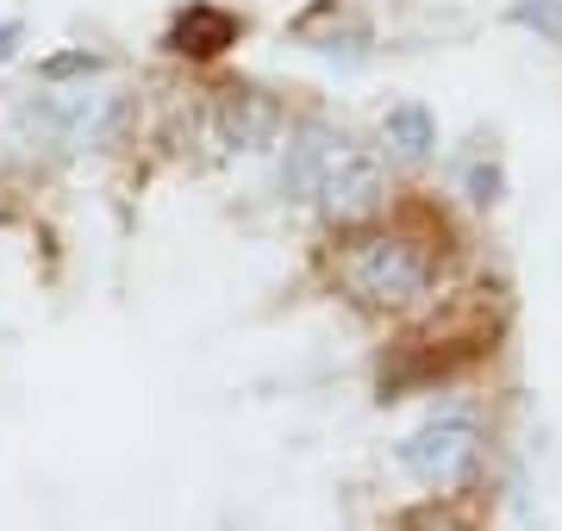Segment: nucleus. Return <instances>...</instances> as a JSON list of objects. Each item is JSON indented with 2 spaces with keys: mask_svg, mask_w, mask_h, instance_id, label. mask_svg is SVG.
Instances as JSON below:
<instances>
[{
  "mask_svg": "<svg viewBox=\"0 0 562 531\" xmlns=\"http://www.w3.org/2000/svg\"><path fill=\"white\" fill-rule=\"evenodd\" d=\"M501 419L482 394H438L425 413L387 444V470L401 475L419 500L469 507L501 482Z\"/></svg>",
  "mask_w": 562,
  "mask_h": 531,
  "instance_id": "obj_1",
  "label": "nucleus"
},
{
  "mask_svg": "<svg viewBox=\"0 0 562 531\" xmlns=\"http://www.w3.org/2000/svg\"><path fill=\"white\" fill-rule=\"evenodd\" d=\"M443 257H450L443 231H425V225H406V219H375L338 238L331 287L362 319L406 326V319H425L443 301V275H450Z\"/></svg>",
  "mask_w": 562,
  "mask_h": 531,
  "instance_id": "obj_2",
  "label": "nucleus"
},
{
  "mask_svg": "<svg viewBox=\"0 0 562 531\" xmlns=\"http://www.w3.org/2000/svg\"><path fill=\"white\" fill-rule=\"evenodd\" d=\"M387 163L375 144L362 138H344L338 150H331V163H325L319 188H313V213H319L325 231H362V225H375L387 213Z\"/></svg>",
  "mask_w": 562,
  "mask_h": 531,
  "instance_id": "obj_3",
  "label": "nucleus"
},
{
  "mask_svg": "<svg viewBox=\"0 0 562 531\" xmlns=\"http://www.w3.org/2000/svg\"><path fill=\"white\" fill-rule=\"evenodd\" d=\"M206 138L220 144V157H269L288 138V106L269 88H225L206 113Z\"/></svg>",
  "mask_w": 562,
  "mask_h": 531,
  "instance_id": "obj_4",
  "label": "nucleus"
},
{
  "mask_svg": "<svg viewBox=\"0 0 562 531\" xmlns=\"http://www.w3.org/2000/svg\"><path fill=\"white\" fill-rule=\"evenodd\" d=\"M350 138V132H338V125L325 120H301L288 125V138H281V169H276V194L288 206H313V188H319L325 163H331V150Z\"/></svg>",
  "mask_w": 562,
  "mask_h": 531,
  "instance_id": "obj_5",
  "label": "nucleus"
},
{
  "mask_svg": "<svg viewBox=\"0 0 562 531\" xmlns=\"http://www.w3.org/2000/svg\"><path fill=\"white\" fill-rule=\"evenodd\" d=\"M375 150L387 169H425L438 157V113L425 101H394L375 125Z\"/></svg>",
  "mask_w": 562,
  "mask_h": 531,
  "instance_id": "obj_6",
  "label": "nucleus"
},
{
  "mask_svg": "<svg viewBox=\"0 0 562 531\" xmlns=\"http://www.w3.org/2000/svg\"><path fill=\"white\" fill-rule=\"evenodd\" d=\"M238 13H225V7H213V0H188L176 20H169V32H162V44L176 50V57L188 63H213L225 57L232 44H238Z\"/></svg>",
  "mask_w": 562,
  "mask_h": 531,
  "instance_id": "obj_7",
  "label": "nucleus"
},
{
  "mask_svg": "<svg viewBox=\"0 0 562 531\" xmlns=\"http://www.w3.org/2000/svg\"><path fill=\"white\" fill-rule=\"evenodd\" d=\"M462 201L469 206H482V213H494V206L506 201V163L501 157H469V163H462Z\"/></svg>",
  "mask_w": 562,
  "mask_h": 531,
  "instance_id": "obj_8",
  "label": "nucleus"
},
{
  "mask_svg": "<svg viewBox=\"0 0 562 531\" xmlns=\"http://www.w3.org/2000/svg\"><path fill=\"white\" fill-rule=\"evenodd\" d=\"M394 531H475L469 507H438V500H413L394 512Z\"/></svg>",
  "mask_w": 562,
  "mask_h": 531,
  "instance_id": "obj_9",
  "label": "nucleus"
},
{
  "mask_svg": "<svg viewBox=\"0 0 562 531\" xmlns=\"http://www.w3.org/2000/svg\"><path fill=\"white\" fill-rule=\"evenodd\" d=\"M506 20L525 25V32H538V38H550V44H562V0H513Z\"/></svg>",
  "mask_w": 562,
  "mask_h": 531,
  "instance_id": "obj_10",
  "label": "nucleus"
},
{
  "mask_svg": "<svg viewBox=\"0 0 562 531\" xmlns=\"http://www.w3.org/2000/svg\"><path fill=\"white\" fill-rule=\"evenodd\" d=\"M38 76L44 82H88V76H101V57H94V50H57V57H44L38 63Z\"/></svg>",
  "mask_w": 562,
  "mask_h": 531,
  "instance_id": "obj_11",
  "label": "nucleus"
},
{
  "mask_svg": "<svg viewBox=\"0 0 562 531\" xmlns=\"http://www.w3.org/2000/svg\"><path fill=\"white\" fill-rule=\"evenodd\" d=\"M13 44H20V25L7 20V25H0V57H13Z\"/></svg>",
  "mask_w": 562,
  "mask_h": 531,
  "instance_id": "obj_12",
  "label": "nucleus"
}]
</instances>
